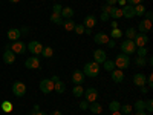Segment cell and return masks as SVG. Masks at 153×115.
I'll use <instances>...</instances> for the list:
<instances>
[{
  "label": "cell",
  "mask_w": 153,
  "mask_h": 115,
  "mask_svg": "<svg viewBox=\"0 0 153 115\" xmlns=\"http://www.w3.org/2000/svg\"><path fill=\"white\" fill-rule=\"evenodd\" d=\"M83 74L86 77H97L100 74V65L97 61H89L84 65V69H83Z\"/></svg>",
  "instance_id": "cell-1"
},
{
  "label": "cell",
  "mask_w": 153,
  "mask_h": 115,
  "mask_svg": "<svg viewBox=\"0 0 153 115\" xmlns=\"http://www.w3.org/2000/svg\"><path fill=\"white\" fill-rule=\"evenodd\" d=\"M115 66H118V69H127L130 66V57L126 55V54H118L117 58H115Z\"/></svg>",
  "instance_id": "cell-2"
},
{
  "label": "cell",
  "mask_w": 153,
  "mask_h": 115,
  "mask_svg": "<svg viewBox=\"0 0 153 115\" xmlns=\"http://www.w3.org/2000/svg\"><path fill=\"white\" fill-rule=\"evenodd\" d=\"M121 51L126 55H132L133 52H136V45L133 43V40H124L121 43Z\"/></svg>",
  "instance_id": "cell-3"
},
{
  "label": "cell",
  "mask_w": 153,
  "mask_h": 115,
  "mask_svg": "<svg viewBox=\"0 0 153 115\" xmlns=\"http://www.w3.org/2000/svg\"><path fill=\"white\" fill-rule=\"evenodd\" d=\"M26 49L29 51L32 55H40V54H42V49H43V45H42L40 42L32 40L29 45H26Z\"/></svg>",
  "instance_id": "cell-4"
},
{
  "label": "cell",
  "mask_w": 153,
  "mask_h": 115,
  "mask_svg": "<svg viewBox=\"0 0 153 115\" xmlns=\"http://www.w3.org/2000/svg\"><path fill=\"white\" fill-rule=\"evenodd\" d=\"M12 94H14L16 97H23L25 94H26V86H25V83L14 81V84H12Z\"/></svg>",
  "instance_id": "cell-5"
},
{
  "label": "cell",
  "mask_w": 153,
  "mask_h": 115,
  "mask_svg": "<svg viewBox=\"0 0 153 115\" xmlns=\"http://www.w3.org/2000/svg\"><path fill=\"white\" fill-rule=\"evenodd\" d=\"M84 100H87L89 103H94V101H97L98 98V92H97V89L95 87H87L84 89Z\"/></svg>",
  "instance_id": "cell-6"
},
{
  "label": "cell",
  "mask_w": 153,
  "mask_h": 115,
  "mask_svg": "<svg viewBox=\"0 0 153 115\" xmlns=\"http://www.w3.org/2000/svg\"><path fill=\"white\" fill-rule=\"evenodd\" d=\"M40 91L43 94H51L54 91V83L51 81V78H46V80H42L40 81Z\"/></svg>",
  "instance_id": "cell-7"
},
{
  "label": "cell",
  "mask_w": 153,
  "mask_h": 115,
  "mask_svg": "<svg viewBox=\"0 0 153 115\" xmlns=\"http://www.w3.org/2000/svg\"><path fill=\"white\" fill-rule=\"evenodd\" d=\"M25 66H26L28 69H38V68H40V58H38L37 55H32L31 58L26 60Z\"/></svg>",
  "instance_id": "cell-8"
},
{
  "label": "cell",
  "mask_w": 153,
  "mask_h": 115,
  "mask_svg": "<svg viewBox=\"0 0 153 115\" xmlns=\"http://www.w3.org/2000/svg\"><path fill=\"white\" fill-rule=\"evenodd\" d=\"M133 43L136 45V48H139V46H146V45L149 43V37H147L146 34H136L135 38H133Z\"/></svg>",
  "instance_id": "cell-9"
},
{
  "label": "cell",
  "mask_w": 153,
  "mask_h": 115,
  "mask_svg": "<svg viewBox=\"0 0 153 115\" xmlns=\"http://www.w3.org/2000/svg\"><path fill=\"white\" fill-rule=\"evenodd\" d=\"M11 51L14 54H23L25 51H26V45H25L23 42H19L17 40V42H14V43L11 45Z\"/></svg>",
  "instance_id": "cell-10"
},
{
  "label": "cell",
  "mask_w": 153,
  "mask_h": 115,
  "mask_svg": "<svg viewBox=\"0 0 153 115\" xmlns=\"http://www.w3.org/2000/svg\"><path fill=\"white\" fill-rule=\"evenodd\" d=\"M94 58H95V61L100 65V63H104V61L107 60V55H106V52H104L103 49H95V51H94Z\"/></svg>",
  "instance_id": "cell-11"
},
{
  "label": "cell",
  "mask_w": 153,
  "mask_h": 115,
  "mask_svg": "<svg viewBox=\"0 0 153 115\" xmlns=\"http://www.w3.org/2000/svg\"><path fill=\"white\" fill-rule=\"evenodd\" d=\"M84 74H83V71H74L72 72V81L75 83V84H81V83H84Z\"/></svg>",
  "instance_id": "cell-12"
},
{
  "label": "cell",
  "mask_w": 153,
  "mask_h": 115,
  "mask_svg": "<svg viewBox=\"0 0 153 115\" xmlns=\"http://www.w3.org/2000/svg\"><path fill=\"white\" fill-rule=\"evenodd\" d=\"M94 38H95V43H98V45H107V42L110 40L106 32H98V34H95Z\"/></svg>",
  "instance_id": "cell-13"
},
{
  "label": "cell",
  "mask_w": 153,
  "mask_h": 115,
  "mask_svg": "<svg viewBox=\"0 0 153 115\" xmlns=\"http://www.w3.org/2000/svg\"><path fill=\"white\" fill-rule=\"evenodd\" d=\"M3 61L6 63V65H12V63L16 61V54L12 52L11 49H6L3 52Z\"/></svg>",
  "instance_id": "cell-14"
},
{
  "label": "cell",
  "mask_w": 153,
  "mask_h": 115,
  "mask_svg": "<svg viewBox=\"0 0 153 115\" xmlns=\"http://www.w3.org/2000/svg\"><path fill=\"white\" fill-rule=\"evenodd\" d=\"M133 83L136 84V86H146V83H147V77L144 75V74H135L133 75Z\"/></svg>",
  "instance_id": "cell-15"
},
{
  "label": "cell",
  "mask_w": 153,
  "mask_h": 115,
  "mask_svg": "<svg viewBox=\"0 0 153 115\" xmlns=\"http://www.w3.org/2000/svg\"><path fill=\"white\" fill-rule=\"evenodd\" d=\"M121 11H123V17H126V19H132V17H135V9H133L132 5H126V6H123Z\"/></svg>",
  "instance_id": "cell-16"
},
{
  "label": "cell",
  "mask_w": 153,
  "mask_h": 115,
  "mask_svg": "<svg viewBox=\"0 0 153 115\" xmlns=\"http://www.w3.org/2000/svg\"><path fill=\"white\" fill-rule=\"evenodd\" d=\"M110 74H112V80H113L115 83H123V80H124V72H123L121 69H113Z\"/></svg>",
  "instance_id": "cell-17"
},
{
  "label": "cell",
  "mask_w": 153,
  "mask_h": 115,
  "mask_svg": "<svg viewBox=\"0 0 153 115\" xmlns=\"http://www.w3.org/2000/svg\"><path fill=\"white\" fill-rule=\"evenodd\" d=\"M138 29H139V32L141 34H146V32H149L150 29H152V22H149V20H143V22H139V26H138Z\"/></svg>",
  "instance_id": "cell-18"
},
{
  "label": "cell",
  "mask_w": 153,
  "mask_h": 115,
  "mask_svg": "<svg viewBox=\"0 0 153 115\" xmlns=\"http://www.w3.org/2000/svg\"><path fill=\"white\" fill-rule=\"evenodd\" d=\"M83 25H84V28H94L95 25H97V19L95 16H86V19L83 20Z\"/></svg>",
  "instance_id": "cell-19"
},
{
  "label": "cell",
  "mask_w": 153,
  "mask_h": 115,
  "mask_svg": "<svg viewBox=\"0 0 153 115\" xmlns=\"http://www.w3.org/2000/svg\"><path fill=\"white\" fill-rule=\"evenodd\" d=\"M20 35H22V32L17 28H12V29L8 31V38H9V40H12V42H17L19 38H20Z\"/></svg>",
  "instance_id": "cell-20"
},
{
  "label": "cell",
  "mask_w": 153,
  "mask_h": 115,
  "mask_svg": "<svg viewBox=\"0 0 153 115\" xmlns=\"http://www.w3.org/2000/svg\"><path fill=\"white\" fill-rule=\"evenodd\" d=\"M109 17H112V19H115V20L121 19V17H123V11H121V8L112 6V9H110V12H109Z\"/></svg>",
  "instance_id": "cell-21"
},
{
  "label": "cell",
  "mask_w": 153,
  "mask_h": 115,
  "mask_svg": "<svg viewBox=\"0 0 153 115\" xmlns=\"http://www.w3.org/2000/svg\"><path fill=\"white\" fill-rule=\"evenodd\" d=\"M60 16H61L63 19H72V17H74V9H72L71 6L63 8V9H61V12H60Z\"/></svg>",
  "instance_id": "cell-22"
},
{
  "label": "cell",
  "mask_w": 153,
  "mask_h": 115,
  "mask_svg": "<svg viewBox=\"0 0 153 115\" xmlns=\"http://www.w3.org/2000/svg\"><path fill=\"white\" fill-rule=\"evenodd\" d=\"M75 25H76V23H75L72 19H65V20H63V26H65L66 31H74Z\"/></svg>",
  "instance_id": "cell-23"
},
{
  "label": "cell",
  "mask_w": 153,
  "mask_h": 115,
  "mask_svg": "<svg viewBox=\"0 0 153 115\" xmlns=\"http://www.w3.org/2000/svg\"><path fill=\"white\" fill-rule=\"evenodd\" d=\"M42 55L45 57V58H51L54 55V49L51 48V46H43V49H42Z\"/></svg>",
  "instance_id": "cell-24"
},
{
  "label": "cell",
  "mask_w": 153,
  "mask_h": 115,
  "mask_svg": "<svg viewBox=\"0 0 153 115\" xmlns=\"http://www.w3.org/2000/svg\"><path fill=\"white\" fill-rule=\"evenodd\" d=\"M54 91H57L58 94H63V92L66 91V84L63 83L61 80H60V81H57V83H54Z\"/></svg>",
  "instance_id": "cell-25"
},
{
  "label": "cell",
  "mask_w": 153,
  "mask_h": 115,
  "mask_svg": "<svg viewBox=\"0 0 153 115\" xmlns=\"http://www.w3.org/2000/svg\"><path fill=\"white\" fill-rule=\"evenodd\" d=\"M133 9H135V16H139V17H141V16H144V12L147 11V9L144 8V5H143V3L135 5V6H133Z\"/></svg>",
  "instance_id": "cell-26"
},
{
  "label": "cell",
  "mask_w": 153,
  "mask_h": 115,
  "mask_svg": "<svg viewBox=\"0 0 153 115\" xmlns=\"http://www.w3.org/2000/svg\"><path fill=\"white\" fill-rule=\"evenodd\" d=\"M89 109H91L94 114H101V112H103V106H101L100 103H97V101H94V103L89 106Z\"/></svg>",
  "instance_id": "cell-27"
},
{
  "label": "cell",
  "mask_w": 153,
  "mask_h": 115,
  "mask_svg": "<svg viewBox=\"0 0 153 115\" xmlns=\"http://www.w3.org/2000/svg\"><path fill=\"white\" fill-rule=\"evenodd\" d=\"M72 94H74V97H81V95L84 94L83 86H81V84H75V87L72 89Z\"/></svg>",
  "instance_id": "cell-28"
},
{
  "label": "cell",
  "mask_w": 153,
  "mask_h": 115,
  "mask_svg": "<svg viewBox=\"0 0 153 115\" xmlns=\"http://www.w3.org/2000/svg\"><path fill=\"white\" fill-rule=\"evenodd\" d=\"M133 108L136 109V112H139V111H146V101H144V100H136V103L133 105Z\"/></svg>",
  "instance_id": "cell-29"
},
{
  "label": "cell",
  "mask_w": 153,
  "mask_h": 115,
  "mask_svg": "<svg viewBox=\"0 0 153 115\" xmlns=\"http://www.w3.org/2000/svg\"><path fill=\"white\" fill-rule=\"evenodd\" d=\"M51 22L52 23H55V25H63V17L60 16V14H51Z\"/></svg>",
  "instance_id": "cell-30"
},
{
  "label": "cell",
  "mask_w": 153,
  "mask_h": 115,
  "mask_svg": "<svg viewBox=\"0 0 153 115\" xmlns=\"http://www.w3.org/2000/svg\"><path fill=\"white\" fill-rule=\"evenodd\" d=\"M103 66H104V69H106V71H109V72H112L115 68H117V66H115V63H113L112 60H106V61L103 63Z\"/></svg>",
  "instance_id": "cell-31"
},
{
  "label": "cell",
  "mask_w": 153,
  "mask_h": 115,
  "mask_svg": "<svg viewBox=\"0 0 153 115\" xmlns=\"http://www.w3.org/2000/svg\"><path fill=\"white\" fill-rule=\"evenodd\" d=\"M0 108H2L3 112H11V111H12V103L6 100V101H3V103L0 105Z\"/></svg>",
  "instance_id": "cell-32"
},
{
  "label": "cell",
  "mask_w": 153,
  "mask_h": 115,
  "mask_svg": "<svg viewBox=\"0 0 153 115\" xmlns=\"http://www.w3.org/2000/svg\"><path fill=\"white\" fill-rule=\"evenodd\" d=\"M124 34H126V37H127V40H133L135 35H136V29H135V28H129Z\"/></svg>",
  "instance_id": "cell-33"
},
{
  "label": "cell",
  "mask_w": 153,
  "mask_h": 115,
  "mask_svg": "<svg viewBox=\"0 0 153 115\" xmlns=\"http://www.w3.org/2000/svg\"><path fill=\"white\" fill-rule=\"evenodd\" d=\"M132 106L130 105H123L121 108H120V112L123 114V115H127V114H132Z\"/></svg>",
  "instance_id": "cell-34"
},
{
  "label": "cell",
  "mask_w": 153,
  "mask_h": 115,
  "mask_svg": "<svg viewBox=\"0 0 153 115\" xmlns=\"http://www.w3.org/2000/svg\"><path fill=\"white\" fill-rule=\"evenodd\" d=\"M74 31H75V34H78V35H81V34H84L86 28H84V25H83V23H80V25H75V28H74Z\"/></svg>",
  "instance_id": "cell-35"
},
{
  "label": "cell",
  "mask_w": 153,
  "mask_h": 115,
  "mask_svg": "<svg viewBox=\"0 0 153 115\" xmlns=\"http://www.w3.org/2000/svg\"><path fill=\"white\" fill-rule=\"evenodd\" d=\"M136 54H138V57H146V55H147V48H146V46L136 48Z\"/></svg>",
  "instance_id": "cell-36"
},
{
  "label": "cell",
  "mask_w": 153,
  "mask_h": 115,
  "mask_svg": "<svg viewBox=\"0 0 153 115\" xmlns=\"http://www.w3.org/2000/svg\"><path fill=\"white\" fill-rule=\"evenodd\" d=\"M120 108H121V105L118 103V101H110L109 109H110L112 112H117V111H120Z\"/></svg>",
  "instance_id": "cell-37"
},
{
  "label": "cell",
  "mask_w": 153,
  "mask_h": 115,
  "mask_svg": "<svg viewBox=\"0 0 153 115\" xmlns=\"http://www.w3.org/2000/svg\"><path fill=\"white\" fill-rule=\"evenodd\" d=\"M110 35H112V38H120V37L123 35V32H121V29H118V28H115V29H112Z\"/></svg>",
  "instance_id": "cell-38"
},
{
  "label": "cell",
  "mask_w": 153,
  "mask_h": 115,
  "mask_svg": "<svg viewBox=\"0 0 153 115\" xmlns=\"http://www.w3.org/2000/svg\"><path fill=\"white\" fill-rule=\"evenodd\" d=\"M146 111H147L149 114L153 112V101H152V100H147V101H146Z\"/></svg>",
  "instance_id": "cell-39"
},
{
  "label": "cell",
  "mask_w": 153,
  "mask_h": 115,
  "mask_svg": "<svg viewBox=\"0 0 153 115\" xmlns=\"http://www.w3.org/2000/svg\"><path fill=\"white\" fill-rule=\"evenodd\" d=\"M135 63H136L138 66H144L147 61H146V57H138V58L135 60Z\"/></svg>",
  "instance_id": "cell-40"
},
{
  "label": "cell",
  "mask_w": 153,
  "mask_h": 115,
  "mask_svg": "<svg viewBox=\"0 0 153 115\" xmlns=\"http://www.w3.org/2000/svg\"><path fill=\"white\" fill-rule=\"evenodd\" d=\"M52 9H54V14H60L61 9H63V6H61L60 3H57V5H54V6H52Z\"/></svg>",
  "instance_id": "cell-41"
},
{
  "label": "cell",
  "mask_w": 153,
  "mask_h": 115,
  "mask_svg": "<svg viewBox=\"0 0 153 115\" xmlns=\"http://www.w3.org/2000/svg\"><path fill=\"white\" fill-rule=\"evenodd\" d=\"M80 108L83 109V111H86V109H89V101L87 100H83L81 103H80Z\"/></svg>",
  "instance_id": "cell-42"
},
{
  "label": "cell",
  "mask_w": 153,
  "mask_h": 115,
  "mask_svg": "<svg viewBox=\"0 0 153 115\" xmlns=\"http://www.w3.org/2000/svg\"><path fill=\"white\" fill-rule=\"evenodd\" d=\"M127 2V5H132V6H135V5H139L143 2V0H126Z\"/></svg>",
  "instance_id": "cell-43"
},
{
  "label": "cell",
  "mask_w": 153,
  "mask_h": 115,
  "mask_svg": "<svg viewBox=\"0 0 153 115\" xmlns=\"http://www.w3.org/2000/svg\"><path fill=\"white\" fill-rule=\"evenodd\" d=\"M144 16H146V20H149V22H152V20H153V14H152V11H146V12H144Z\"/></svg>",
  "instance_id": "cell-44"
},
{
  "label": "cell",
  "mask_w": 153,
  "mask_h": 115,
  "mask_svg": "<svg viewBox=\"0 0 153 115\" xmlns=\"http://www.w3.org/2000/svg\"><path fill=\"white\" fill-rule=\"evenodd\" d=\"M109 20V14L107 12H103V14H101V22H107Z\"/></svg>",
  "instance_id": "cell-45"
},
{
  "label": "cell",
  "mask_w": 153,
  "mask_h": 115,
  "mask_svg": "<svg viewBox=\"0 0 153 115\" xmlns=\"http://www.w3.org/2000/svg\"><path fill=\"white\" fill-rule=\"evenodd\" d=\"M147 83H149V86H150V87L153 86V75H152V74L147 77Z\"/></svg>",
  "instance_id": "cell-46"
},
{
  "label": "cell",
  "mask_w": 153,
  "mask_h": 115,
  "mask_svg": "<svg viewBox=\"0 0 153 115\" xmlns=\"http://www.w3.org/2000/svg\"><path fill=\"white\" fill-rule=\"evenodd\" d=\"M38 111H40V106H38V105H34V108H32V112H31V114H32V115H35Z\"/></svg>",
  "instance_id": "cell-47"
},
{
  "label": "cell",
  "mask_w": 153,
  "mask_h": 115,
  "mask_svg": "<svg viewBox=\"0 0 153 115\" xmlns=\"http://www.w3.org/2000/svg\"><path fill=\"white\" fill-rule=\"evenodd\" d=\"M107 46L109 48H115V46H117V43H115V40H109L107 42Z\"/></svg>",
  "instance_id": "cell-48"
},
{
  "label": "cell",
  "mask_w": 153,
  "mask_h": 115,
  "mask_svg": "<svg viewBox=\"0 0 153 115\" xmlns=\"http://www.w3.org/2000/svg\"><path fill=\"white\" fill-rule=\"evenodd\" d=\"M51 81H52V83H57V81H60L58 75H54V77H51Z\"/></svg>",
  "instance_id": "cell-49"
},
{
  "label": "cell",
  "mask_w": 153,
  "mask_h": 115,
  "mask_svg": "<svg viewBox=\"0 0 153 115\" xmlns=\"http://www.w3.org/2000/svg\"><path fill=\"white\" fill-rule=\"evenodd\" d=\"M117 3H120V6H126V5H127L126 0H117Z\"/></svg>",
  "instance_id": "cell-50"
},
{
  "label": "cell",
  "mask_w": 153,
  "mask_h": 115,
  "mask_svg": "<svg viewBox=\"0 0 153 115\" xmlns=\"http://www.w3.org/2000/svg\"><path fill=\"white\" fill-rule=\"evenodd\" d=\"M106 2H107V5H109V6H113L115 3H117V0H106Z\"/></svg>",
  "instance_id": "cell-51"
},
{
  "label": "cell",
  "mask_w": 153,
  "mask_h": 115,
  "mask_svg": "<svg viewBox=\"0 0 153 115\" xmlns=\"http://www.w3.org/2000/svg\"><path fill=\"white\" fill-rule=\"evenodd\" d=\"M141 92H143V94H147V92H149V87H146V86H141Z\"/></svg>",
  "instance_id": "cell-52"
},
{
  "label": "cell",
  "mask_w": 153,
  "mask_h": 115,
  "mask_svg": "<svg viewBox=\"0 0 153 115\" xmlns=\"http://www.w3.org/2000/svg\"><path fill=\"white\" fill-rule=\"evenodd\" d=\"M115 28H118V22H112V29H115Z\"/></svg>",
  "instance_id": "cell-53"
},
{
  "label": "cell",
  "mask_w": 153,
  "mask_h": 115,
  "mask_svg": "<svg viewBox=\"0 0 153 115\" xmlns=\"http://www.w3.org/2000/svg\"><path fill=\"white\" fill-rule=\"evenodd\" d=\"M51 115H63V114H61L60 111H54V112H52V114H51Z\"/></svg>",
  "instance_id": "cell-54"
},
{
  "label": "cell",
  "mask_w": 153,
  "mask_h": 115,
  "mask_svg": "<svg viewBox=\"0 0 153 115\" xmlns=\"http://www.w3.org/2000/svg\"><path fill=\"white\" fill-rule=\"evenodd\" d=\"M135 115H147V114H146V112H144V111H139V112H136V114H135Z\"/></svg>",
  "instance_id": "cell-55"
},
{
  "label": "cell",
  "mask_w": 153,
  "mask_h": 115,
  "mask_svg": "<svg viewBox=\"0 0 153 115\" xmlns=\"http://www.w3.org/2000/svg\"><path fill=\"white\" fill-rule=\"evenodd\" d=\"M84 32H86V34H92V29H91V28H86Z\"/></svg>",
  "instance_id": "cell-56"
},
{
  "label": "cell",
  "mask_w": 153,
  "mask_h": 115,
  "mask_svg": "<svg viewBox=\"0 0 153 115\" xmlns=\"http://www.w3.org/2000/svg\"><path fill=\"white\" fill-rule=\"evenodd\" d=\"M35 115H48V114H46V112H42V111H38Z\"/></svg>",
  "instance_id": "cell-57"
},
{
  "label": "cell",
  "mask_w": 153,
  "mask_h": 115,
  "mask_svg": "<svg viewBox=\"0 0 153 115\" xmlns=\"http://www.w3.org/2000/svg\"><path fill=\"white\" fill-rule=\"evenodd\" d=\"M112 115H123V114L120 111H117V112H112Z\"/></svg>",
  "instance_id": "cell-58"
},
{
  "label": "cell",
  "mask_w": 153,
  "mask_h": 115,
  "mask_svg": "<svg viewBox=\"0 0 153 115\" xmlns=\"http://www.w3.org/2000/svg\"><path fill=\"white\" fill-rule=\"evenodd\" d=\"M11 3H17V2H20V0H9Z\"/></svg>",
  "instance_id": "cell-59"
},
{
  "label": "cell",
  "mask_w": 153,
  "mask_h": 115,
  "mask_svg": "<svg viewBox=\"0 0 153 115\" xmlns=\"http://www.w3.org/2000/svg\"><path fill=\"white\" fill-rule=\"evenodd\" d=\"M29 115H32V114H29Z\"/></svg>",
  "instance_id": "cell-60"
}]
</instances>
